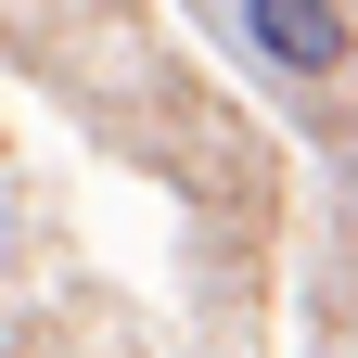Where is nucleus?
Returning a JSON list of instances; mask_svg holds the SVG:
<instances>
[{"label":"nucleus","instance_id":"1","mask_svg":"<svg viewBox=\"0 0 358 358\" xmlns=\"http://www.w3.org/2000/svg\"><path fill=\"white\" fill-rule=\"evenodd\" d=\"M243 38L282 77H333L345 64V13H333V0H243Z\"/></svg>","mask_w":358,"mask_h":358}]
</instances>
